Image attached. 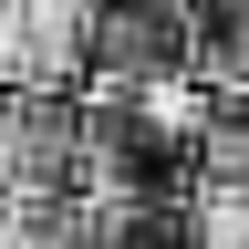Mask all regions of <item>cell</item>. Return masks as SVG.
<instances>
[{
	"label": "cell",
	"instance_id": "1",
	"mask_svg": "<svg viewBox=\"0 0 249 249\" xmlns=\"http://www.w3.org/2000/svg\"><path fill=\"white\" fill-rule=\"evenodd\" d=\"M197 73V0H93V83H187Z\"/></svg>",
	"mask_w": 249,
	"mask_h": 249
},
{
	"label": "cell",
	"instance_id": "2",
	"mask_svg": "<svg viewBox=\"0 0 249 249\" xmlns=\"http://www.w3.org/2000/svg\"><path fill=\"white\" fill-rule=\"evenodd\" d=\"M93 73V0H0V93H73Z\"/></svg>",
	"mask_w": 249,
	"mask_h": 249
},
{
	"label": "cell",
	"instance_id": "3",
	"mask_svg": "<svg viewBox=\"0 0 249 249\" xmlns=\"http://www.w3.org/2000/svg\"><path fill=\"white\" fill-rule=\"evenodd\" d=\"M0 187H83V93H0Z\"/></svg>",
	"mask_w": 249,
	"mask_h": 249
},
{
	"label": "cell",
	"instance_id": "4",
	"mask_svg": "<svg viewBox=\"0 0 249 249\" xmlns=\"http://www.w3.org/2000/svg\"><path fill=\"white\" fill-rule=\"evenodd\" d=\"M197 83L249 93V0H197Z\"/></svg>",
	"mask_w": 249,
	"mask_h": 249
},
{
	"label": "cell",
	"instance_id": "5",
	"mask_svg": "<svg viewBox=\"0 0 249 249\" xmlns=\"http://www.w3.org/2000/svg\"><path fill=\"white\" fill-rule=\"evenodd\" d=\"M187 249H249V187H229V177L187 187Z\"/></svg>",
	"mask_w": 249,
	"mask_h": 249
}]
</instances>
